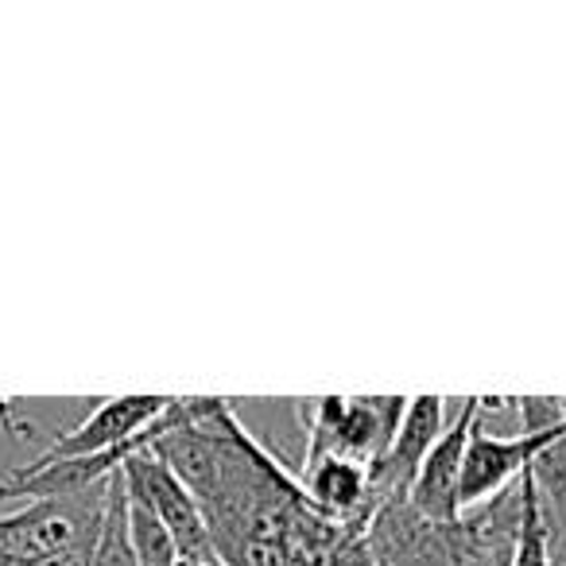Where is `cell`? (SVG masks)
Wrapping results in <instances>:
<instances>
[{"instance_id": "1", "label": "cell", "mask_w": 566, "mask_h": 566, "mask_svg": "<svg viewBox=\"0 0 566 566\" xmlns=\"http://www.w3.org/2000/svg\"><path fill=\"white\" fill-rule=\"evenodd\" d=\"M120 478H125L128 501L151 509L159 524L167 527L182 566H226L218 547H213V535L206 527V516L195 496H190V489L151 450H140V454L128 458L120 465Z\"/></svg>"}, {"instance_id": "2", "label": "cell", "mask_w": 566, "mask_h": 566, "mask_svg": "<svg viewBox=\"0 0 566 566\" xmlns=\"http://www.w3.org/2000/svg\"><path fill=\"white\" fill-rule=\"evenodd\" d=\"M566 431L558 434H512V439H496L478 423L470 427V442H465L462 458V481H458V509L470 512L478 504L493 501L496 493L520 481V473L535 462L547 447L563 442Z\"/></svg>"}, {"instance_id": "3", "label": "cell", "mask_w": 566, "mask_h": 566, "mask_svg": "<svg viewBox=\"0 0 566 566\" xmlns=\"http://www.w3.org/2000/svg\"><path fill=\"white\" fill-rule=\"evenodd\" d=\"M442 439V396H416L403 408V419L392 434V447L369 465L373 509L385 501H408L416 473L431 447Z\"/></svg>"}, {"instance_id": "4", "label": "cell", "mask_w": 566, "mask_h": 566, "mask_svg": "<svg viewBox=\"0 0 566 566\" xmlns=\"http://www.w3.org/2000/svg\"><path fill=\"white\" fill-rule=\"evenodd\" d=\"M175 396H113L102 400L78 427L63 431L51 450H43L35 462H59V458H90L105 454V450H117L136 442L167 408H171Z\"/></svg>"}, {"instance_id": "5", "label": "cell", "mask_w": 566, "mask_h": 566, "mask_svg": "<svg viewBox=\"0 0 566 566\" xmlns=\"http://www.w3.org/2000/svg\"><path fill=\"white\" fill-rule=\"evenodd\" d=\"M481 396H465L458 408L454 423L442 431V439L431 447L416 473V485L408 493V504L427 520V524H458L462 509H458V481H462V458L465 442H470V427L481 416Z\"/></svg>"}, {"instance_id": "6", "label": "cell", "mask_w": 566, "mask_h": 566, "mask_svg": "<svg viewBox=\"0 0 566 566\" xmlns=\"http://www.w3.org/2000/svg\"><path fill=\"white\" fill-rule=\"evenodd\" d=\"M300 489L318 516L346 527H365L373 516L369 501V470L361 462H349L342 454H323L303 465Z\"/></svg>"}, {"instance_id": "7", "label": "cell", "mask_w": 566, "mask_h": 566, "mask_svg": "<svg viewBox=\"0 0 566 566\" xmlns=\"http://www.w3.org/2000/svg\"><path fill=\"white\" fill-rule=\"evenodd\" d=\"M408 396H349L346 416L331 439V454H342L349 462H361L369 470L388 447L403 419Z\"/></svg>"}, {"instance_id": "8", "label": "cell", "mask_w": 566, "mask_h": 566, "mask_svg": "<svg viewBox=\"0 0 566 566\" xmlns=\"http://www.w3.org/2000/svg\"><path fill=\"white\" fill-rule=\"evenodd\" d=\"M90 566H136L133 535H128V489L120 470L105 481V512L90 551Z\"/></svg>"}, {"instance_id": "9", "label": "cell", "mask_w": 566, "mask_h": 566, "mask_svg": "<svg viewBox=\"0 0 566 566\" xmlns=\"http://www.w3.org/2000/svg\"><path fill=\"white\" fill-rule=\"evenodd\" d=\"M509 566H551L547 527H543L539 489H535L532 465L520 473V524H516V547H512Z\"/></svg>"}, {"instance_id": "10", "label": "cell", "mask_w": 566, "mask_h": 566, "mask_svg": "<svg viewBox=\"0 0 566 566\" xmlns=\"http://www.w3.org/2000/svg\"><path fill=\"white\" fill-rule=\"evenodd\" d=\"M512 408L520 411L524 434H558L566 431V400L563 396H516Z\"/></svg>"}]
</instances>
